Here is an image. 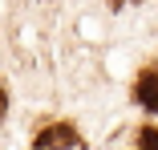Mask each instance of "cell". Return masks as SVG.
<instances>
[{"label":"cell","mask_w":158,"mask_h":150,"mask_svg":"<svg viewBox=\"0 0 158 150\" xmlns=\"http://www.w3.org/2000/svg\"><path fill=\"white\" fill-rule=\"evenodd\" d=\"M37 150H49V146H69V150H85V138L77 134V126L69 122H53V126H41L37 138H33Z\"/></svg>","instance_id":"6da1fadb"},{"label":"cell","mask_w":158,"mask_h":150,"mask_svg":"<svg viewBox=\"0 0 158 150\" xmlns=\"http://www.w3.org/2000/svg\"><path fill=\"white\" fill-rule=\"evenodd\" d=\"M134 102L150 114H158V65H146L134 81Z\"/></svg>","instance_id":"7a4b0ae2"},{"label":"cell","mask_w":158,"mask_h":150,"mask_svg":"<svg viewBox=\"0 0 158 150\" xmlns=\"http://www.w3.org/2000/svg\"><path fill=\"white\" fill-rule=\"evenodd\" d=\"M138 146H142V150H158V130H154V126L138 130Z\"/></svg>","instance_id":"3957f363"},{"label":"cell","mask_w":158,"mask_h":150,"mask_svg":"<svg viewBox=\"0 0 158 150\" xmlns=\"http://www.w3.org/2000/svg\"><path fill=\"white\" fill-rule=\"evenodd\" d=\"M8 114V89H4V81H0V118Z\"/></svg>","instance_id":"277c9868"},{"label":"cell","mask_w":158,"mask_h":150,"mask_svg":"<svg viewBox=\"0 0 158 150\" xmlns=\"http://www.w3.org/2000/svg\"><path fill=\"white\" fill-rule=\"evenodd\" d=\"M110 4H114V8H122V4H134V0H110Z\"/></svg>","instance_id":"5b68a950"}]
</instances>
